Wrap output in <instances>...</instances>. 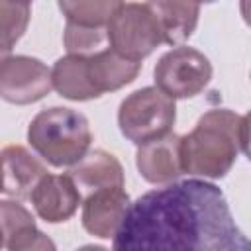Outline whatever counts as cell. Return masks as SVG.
Listing matches in <instances>:
<instances>
[{"mask_svg": "<svg viewBox=\"0 0 251 251\" xmlns=\"http://www.w3.org/2000/svg\"><path fill=\"white\" fill-rule=\"evenodd\" d=\"M122 251H251L224 192L206 178L163 184L131 202L116 237Z\"/></svg>", "mask_w": 251, "mask_h": 251, "instance_id": "1", "label": "cell"}, {"mask_svg": "<svg viewBox=\"0 0 251 251\" xmlns=\"http://www.w3.org/2000/svg\"><path fill=\"white\" fill-rule=\"evenodd\" d=\"M241 116L227 108L204 112L192 131L180 135L182 171L190 176L224 178L235 165L239 153Z\"/></svg>", "mask_w": 251, "mask_h": 251, "instance_id": "2", "label": "cell"}, {"mask_svg": "<svg viewBox=\"0 0 251 251\" xmlns=\"http://www.w3.org/2000/svg\"><path fill=\"white\" fill-rule=\"evenodd\" d=\"M27 143L45 163L63 169L73 167L88 153L92 131L84 114L65 106H51L29 122Z\"/></svg>", "mask_w": 251, "mask_h": 251, "instance_id": "3", "label": "cell"}, {"mask_svg": "<svg viewBox=\"0 0 251 251\" xmlns=\"http://www.w3.org/2000/svg\"><path fill=\"white\" fill-rule=\"evenodd\" d=\"M175 120V98L165 94L159 86H143L127 94L118 110L120 131L135 145H143L173 131Z\"/></svg>", "mask_w": 251, "mask_h": 251, "instance_id": "4", "label": "cell"}, {"mask_svg": "<svg viewBox=\"0 0 251 251\" xmlns=\"http://www.w3.org/2000/svg\"><path fill=\"white\" fill-rule=\"evenodd\" d=\"M106 33L108 45L131 61H143L165 43L147 2H124L106 24Z\"/></svg>", "mask_w": 251, "mask_h": 251, "instance_id": "5", "label": "cell"}, {"mask_svg": "<svg viewBox=\"0 0 251 251\" xmlns=\"http://www.w3.org/2000/svg\"><path fill=\"white\" fill-rule=\"evenodd\" d=\"M210 59L186 45H176L157 61L153 69L155 86L175 100H184L200 94L212 80Z\"/></svg>", "mask_w": 251, "mask_h": 251, "instance_id": "6", "label": "cell"}, {"mask_svg": "<svg viewBox=\"0 0 251 251\" xmlns=\"http://www.w3.org/2000/svg\"><path fill=\"white\" fill-rule=\"evenodd\" d=\"M53 90L51 69L29 55H2L0 96L8 104L27 106Z\"/></svg>", "mask_w": 251, "mask_h": 251, "instance_id": "7", "label": "cell"}, {"mask_svg": "<svg viewBox=\"0 0 251 251\" xmlns=\"http://www.w3.org/2000/svg\"><path fill=\"white\" fill-rule=\"evenodd\" d=\"M129 206L131 200L124 186L92 190L82 200V227L98 239H114Z\"/></svg>", "mask_w": 251, "mask_h": 251, "instance_id": "8", "label": "cell"}, {"mask_svg": "<svg viewBox=\"0 0 251 251\" xmlns=\"http://www.w3.org/2000/svg\"><path fill=\"white\" fill-rule=\"evenodd\" d=\"M35 214L47 224H63L71 220L78 206H82V194L75 178L67 175H45L29 194Z\"/></svg>", "mask_w": 251, "mask_h": 251, "instance_id": "9", "label": "cell"}, {"mask_svg": "<svg viewBox=\"0 0 251 251\" xmlns=\"http://www.w3.org/2000/svg\"><path fill=\"white\" fill-rule=\"evenodd\" d=\"M135 167L151 184H169L178 180V176L184 175L180 161V135L169 131L157 139L137 145Z\"/></svg>", "mask_w": 251, "mask_h": 251, "instance_id": "10", "label": "cell"}, {"mask_svg": "<svg viewBox=\"0 0 251 251\" xmlns=\"http://www.w3.org/2000/svg\"><path fill=\"white\" fill-rule=\"evenodd\" d=\"M0 224H2V249L8 251L55 249V243L41 229H37L33 214L18 198L8 196L0 202Z\"/></svg>", "mask_w": 251, "mask_h": 251, "instance_id": "11", "label": "cell"}, {"mask_svg": "<svg viewBox=\"0 0 251 251\" xmlns=\"http://www.w3.org/2000/svg\"><path fill=\"white\" fill-rule=\"evenodd\" d=\"M2 194L24 200L29 198L47 169L24 145H6L2 149Z\"/></svg>", "mask_w": 251, "mask_h": 251, "instance_id": "12", "label": "cell"}, {"mask_svg": "<svg viewBox=\"0 0 251 251\" xmlns=\"http://www.w3.org/2000/svg\"><path fill=\"white\" fill-rule=\"evenodd\" d=\"M86 67L94 90L102 96L106 92L120 90L126 84L133 82L141 71V61H131L108 45L96 51L94 55H88Z\"/></svg>", "mask_w": 251, "mask_h": 251, "instance_id": "13", "label": "cell"}, {"mask_svg": "<svg viewBox=\"0 0 251 251\" xmlns=\"http://www.w3.org/2000/svg\"><path fill=\"white\" fill-rule=\"evenodd\" d=\"M163 39L167 45H182L188 41L198 25L200 2L198 0H147Z\"/></svg>", "mask_w": 251, "mask_h": 251, "instance_id": "14", "label": "cell"}, {"mask_svg": "<svg viewBox=\"0 0 251 251\" xmlns=\"http://www.w3.org/2000/svg\"><path fill=\"white\" fill-rule=\"evenodd\" d=\"M69 175L75 178L78 188L86 192L106 186H124L126 182L122 163L118 161L116 155L104 149L88 151L78 163H75L69 169Z\"/></svg>", "mask_w": 251, "mask_h": 251, "instance_id": "15", "label": "cell"}, {"mask_svg": "<svg viewBox=\"0 0 251 251\" xmlns=\"http://www.w3.org/2000/svg\"><path fill=\"white\" fill-rule=\"evenodd\" d=\"M86 57L88 55L67 53L65 57L55 61L51 75H53V88L59 92V96L73 102H88L100 98V94L94 90L88 78Z\"/></svg>", "mask_w": 251, "mask_h": 251, "instance_id": "16", "label": "cell"}, {"mask_svg": "<svg viewBox=\"0 0 251 251\" xmlns=\"http://www.w3.org/2000/svg\"><path fill=\"white\" fill-rule=\"evenodd\" d=\"M122 4L124 0H57V6L67 22L92 27H106Z\"/></svg>", "mask_w": 251, "mask_h": 251, "instance_id": "17", "label": "cell"}, {"mask_svg": "<svg viewBox=\"0 0 251 251\" xmlns=\"http://www.w3.org/2000/svg\"><path fill=\"white\" fill-rule=\"evenodd\" d=\"M108 41L106 27H92V25H80L67 22L63 43L67 53L73 55H94L96 51L104 49L102 45Z\"/></svg>", "mask_w": 251, "mask_h": 251, "instance_id": "18", "label": "cell"}, {"mask_svg": "<svg viewBox=\"0 0 251 251\" xmlns=\"http://www.w3.org/2000/svg\"><path fill=\"white\" fill-rule=\"evenodd\" d=\"M29 4L2 0V55H10L29 24Z\"/></svg>", "mask_w": 251, "mask_h": 251, "instance_id": "19", "label": "cell"}, {"mask_svg": "<svg viewBox=\"0 0 251 251\" xmlns=\"http://www.w3.org/2000/svg\"><path fill=\"white\" fill-rule=\"evenodd\" d=\"M239 147L245 153V157L251 161V110L241 116V126H239Z\"/></svg>", "mask_w": 251, "mask_h": 251, "instance_id": "20", "label": "cell"}, {"mask_svg": "<svg viewBox=\"0 0 251 251\" xmlns=\"http://www.w3.org/2000/svg\"><path fill=\"white\" fill-rule=\"evenodd\" d=\"M239 14L243 22L251 27V0H239Z\"/></svg>", "mask_w": 251, "mask_h": 251, "instance_id": "21", "label": "cell"}, {"mask_svg": "<svg viewBox=\"0 0 251 251\" xmlns=\"http://www.w3.org/2000/svg\"><path fill=\"white\" fill-rule=\"evenodd\" d=\"M200 4H214V2H218V0H198Z\"/></svg>", "mask_w": 251, "mask_h": 251, "instance_id": "22", "label": "cell"}, {"mask_svg": "<svg viewBox=\"0 0 251 251\" xmlns=\"http://www.w3.org/2000/svg\"><path fill=\"white\" fill-rule=\"evenodd\" d=\"M10 2H22V4H31L33 0H10Z\"/></svg>", "mask_w": 251, "mask_h": 251, "instance_id": "23", "label": "cell"}]
</instances>
